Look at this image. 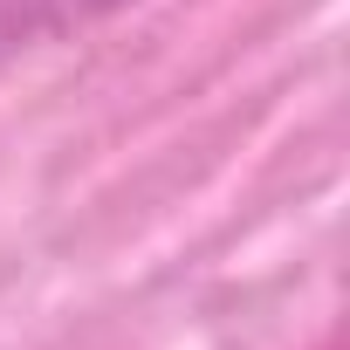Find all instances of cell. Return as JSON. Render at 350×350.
Instances as JSON below:
<instances>
[]
</instances>
